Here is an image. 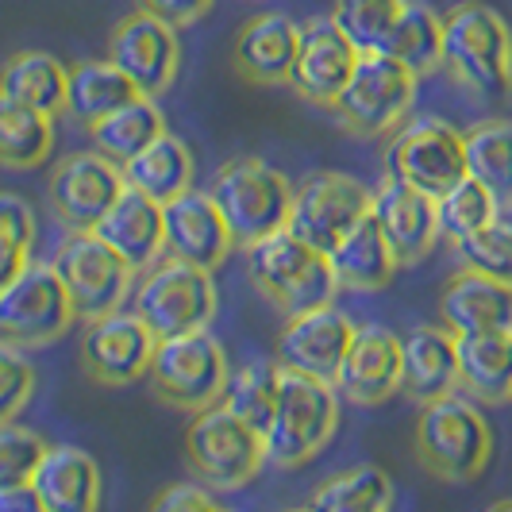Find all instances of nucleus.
Wrapping results in <instances>:
<instances>
[{"instance_id":"nucleus-10","label":"nucleus","mask_w":512,"mask_h":512,"mask_svg":"<svg viewBox=\"0 0 512 512\" xmlns=\"http://www.w3.org/2000/svg\"><path fill=\"white\" fill-rule=\"evenodd\" d=\"M77 324V308L51 262H27L0 289V339L20 347H47Z\"/></svg>"},{"instance_id":"nucleus-16","label":"nucleus","mask_w":512,"mask_h":512,"mask_svg":"<svg viewBox=\"0 0 512 512\" xmlns=\"http://www.w3.org/2000/svg\"><path fill=\"white\" fill-rule=\"evenodd\" d=\"M108 58L135 81L143 97H162L181 74V39L178 27L166 24L147 8L124 16L108 35Z\"/></svg>"},{"instance_id":"nucleus-26","label":"nucleus","mask_w":512,"mask_h":512,"mask_svg":"<svg viewBox=\"0 0 512 512\" xmlns=\"http://www.w3.org/2000/svg\"><path fill=\"white\" fill-rule=\"evenodd\" d=\"M43 512H93L101 505V466L74 443H51L31 474Z\"/></svg>"},{"instance_id":"nucleus-18","label":"nucleus","mask_w":512,"mask_h":512,"mask_svg":"<svg viewBox=\"0 0 512 512\" xmlns=\"http://www.w3.org/2000/svg\"><path fill=\"white\" fill-rule=\"evenodd\" d=\"M355 328L359 324L343 308H335V301L293 312V316H285V328L274 339V359L282 370H301L312 378L335 382L339 362L355 339Z\"/></svg>"},{"instance_id":"nucleus-30","label":"nucleus","mask_w":512,"mask_h":512,"mask_svg":"<svg viewBox=\"0 0 512 512\" xmlns=\"http://www.w3.org/2000/svg\"><path fill=\"white\" fill-rule=\"evenodd\" d=\"M139 97L135 81H131L112 58H85L70 66V85H66V112L77 124H93L108 112H116L120 104Z\"/></svg>"},{"instance_id":"nucleus-15","label":"nucleus","mask_w":512,"mask_h":512,"mask_svg":"<svg viewBox=\"0 0 512 512\" xmlns=\"http://www.w3.org/2000/svg\"><path fill=\"white\" fill-rule=\"evenodd\" d=\"M124 166L97 147L58 158L51 174V212L66 231H93L112 201L124 193Z\"/></svg>"},{"instance_id":"nucleus-47","label":"nucleus","mask_w":512,"mask_h":512,"mask_svg":"<svg viewBox=\"0 0 512 512\" xmlns=\"http://www.w3.org/2000/svg\"><path fill=\"white\" fill-rule=\"evenodd\" d=\"M505 509H512V501H497V505H493V512H505Z\"/></svg>"},{"instance_id":"nucleus-27","label":"nucleus","mask_w":512,"mask_h":512,"mask_svg":"<svg viewBox=\"0 0 512 512\" xmlns=\"http://www.w3.org/2000/svg\"><path fill=\"white\" fill-rule=\"evenodd\" d=\"M328 262H332L339 289L347 293H378L397 274V258L370 212L328 251Z\"/></svg>"},{"instance_id":"nucleus-41","label":"nucleus","mask_w":512,"mask_h":512,"mask_svg":"<svg viewBox=\"0 0 512 512\" xmlns=\"http://www.w3.org/2000/svg\"><path fill=\"white\" fill-rule=\"evenodd\" d=\"M455 255L470 270L512 282V224H501V216H497L486 228L462 235V239H455Z\"/></svg>"},{"instance_id":"nucleus-32","label":"nucleus","mask_w":512,"mask_h":512,"mask_svg":"<svg viewBox=\"0 0 512 512\" xmlns=\"http://www.w3.org/2000/svg\"><path fill=\"white\" fill-rule=\"evenodd\" d=\"M66 85H70V66H62L47 51L12 54L0 70V93L31 104L47 116L66 112Z\"/></svg>"},{"instance_id":"nucleus-36","label":"nucleus","mask_w":512,"mask_h":512,"mask_svg":"<svg viewBox=\"0 0 512 512\" xmlns=\"http://www.w3.org/2000/svg\"><path fill=\"white\" fill-rule=\"evenodd\" d=\"M308 505L320 512H385L393 505V482L382 466L362 462L324 478Z\"/></svg>"},{"instance_id":"nucleus-25","label":"nucleus","mask_w":512,"mask_h":512,"mask_svg":"<svg viewBox=\"0 0 512 512\" xmlns=\"http://www.w3.org/2000/svg\"><path fill=\"white\" fill-rule=\"evenodd\" d=\"M459 389V335L443 328H416L401 335V393L428 405Z\"/></svg>"},{"instance_id":"nucleus-1","label":"nucleus","mask_w":512,"mask_h":512,"mask_svg":"<svg viewBox=\"0 0 512 512\" xmlns=\"http://www.w3.org/2000/svg\"><path fill=\"white\" fill-rule=\"evenodd\" d=\"M443 70L474 101L512 97V31L497 8L462 0L443 12Z\"/></svg>"},{"instance_id":"nucleus-24","label":"nucleus","mask_w":512,"mask_h":512,"mask_svg":"<svg viewBox=\"0 0 512 512\" xmlns=\"http://www.w3.org/2000/svg\"><path fill=\"white\" fill-rule=\"evenodd\" d=\"M297 39H301V24H293L282 12H258L239 27L231 47V66L251 85H289Z\"/></svg>"},{"instance_id":"nucleus-2","label":"nucleus","mask_w":512,"mask_h":512,"mask_svg":"<svg viewBox=\"0 0 512 512\" xmlns=\"http://www.w3.org/2000/svg\"><path fill=\"white\" fill-rule=\"evenodd\" d=\"M412 451L428 478L447 486H466L486 474L493 459V428L478 401L466 393H447L420 405L412 428Z\"/></svg>"},{"instance_id":"nucleus-44","label":"nucleus","mask_w":512,"mask_h":512,"mask_svg":"<svg viewBox=\"0 0 512 512\" xmlns=\"http://www.w3.org/2000/svg\"><path fill=\"white\" fill-rule=\"evenodd\" d=\"M154 512H216V489L201 486V482H178L166 486L151 501Z\"/></svg>"},{"instance_id":"nucleus-38","label":"nucleus","mask_w":512,"mask_h":512,"mask_svg":"<svg viewBox=\"0 0 512 512\" xmlns=\"http://www.w3.org/2000/svg\"><path fill=\"white\" fill-rule=\"evenodd\" d=\"M436 212H439V235H447L451 243L470 235V231L486 228L501 216V201L489 193L478 178H459L451 189H443L436 197Z\"/></svg>"},{"instance_id":"nucleus-33","label":"nucleus","mask_w":512,"mask_h":512,"mask_svg":"<svg viewBox=\"0 0 512 512\" xmlns=\"http://www.w3.org/2000/svg\"><path fill=\"white\" fill-rule=\"evenodd\" d=\"M166 131V116L162 108L154 104V97H135V101L120 104L116 112H108L101 120L89 124V143L101 154H108L112 162H128L143 147H151L154 139Z\"/></svg>"},{"instance_id":"nucleus-9","label":"nucleus","mask_w":512,"mask_h":512,"mask_svg":"<svg viewBox=\"0 0 512 512\" xmlns=\"http://www.w3.org/2000/svg\"><path fill=\"white\" fill-rule=\"evenodd\" d=\"M212 201L224 212L231 235L239 247L255 243L262 235L289 224L293 185L282 170H274L266 158L235 154L212 174Z\"/></svg>"},{"instance_id":"nucleus-23","label":"nucleus","mask_w":512,"mask_h":512,"mask_svg":"<svg viewBox=\"0 0 512 512\" xmlns=\"http://www.w3.org/2000/svg\"><path fill=\"white\" fill-rule=\"evenodd\" d=\"M439 316L455 335L512 332V282L462 266L439 293Z\"/></svg>"},{"instance_id":"nucleus-34","label":"nucleus","mask_w":512,"mask_h":512,"mask_svg":"<svg viewBox=\"0 0 512 512\" xmlns=\"http://www.w3.org/2000/svg\"><path fill=\"white\" fill-rule=\"evenodd\" d=\"M382 54L405 62L416 77L443 70V16L424 0H405L393 31L385 35Z\"/></svg>"},{"instance_id":"nucleus-28","label":"nucleus","mask_w":512,"mask_h":512,"mask_svg":"<svg viewBox=\"0 0 512 512\" xmlns=\"http://www.w3.org/2000/svg\"><path fill=\"white\" fill-rule=\"evenodd\" d=\"M459 389L478 405L512 401V332L459 335Z\"/></svg>"},{"instance_id":"nucleus-19","label":"nucleus","mask_w":512,"mask_h":512,"mask_svg":"<svg viewBox=\"0 0 512 512\" xmlns=\"http://www.w3.org/2000/svg\"><path fill=\"white\" fill-rule=\"evenodd\" d=\"M359 54L362 51L335 27L332 16L305 20L297 39V58L289 70V89L316 108H332L343 85L355 74Z\"/></svg>"},{"instance_id":"nucleus-46","label":"nucleus","mask_w":512,"mask_h":512,"mask_svg":"<svg viewBox=\"0 0 512 512\" xmlns=\"http://www.w3.org/2000/svg\"><path fill=\"white\" fill-rule=\"evenodd\" d=\"M0 512H43V501L31 482H4L0 486Z\"/></svg>"},{"instance_id":"nucleus-31","label":"nucleus","mask_w":512,"mask_h":512,"mask_svg":"<svg viewBox=\"0 0 512 512\" xmlns=\"http://www.w3.org/2000/svg\"><path fill=\"white\" fill-rule=\"evenodd\" d=\"M54 151V116L0 93V166L39 170Z\"/></svg>"},{"instance_id":"nucleus-42","label":"nucleus","mask_w":512,"mask_h":512,"mask_svg":"<svg viewBox=\"0 0 512 512\" xmlns=\"http://www.w3.org/2000/svg\"><path fill=\"white\" fill-rule=\"evenodd\" d=\"M35 362L27 359V347L0 339V424L20 420L35 397Z\"/></svg>"},{"instance_id":"nucleus-14","label":"nucleus","mask_w":512,"mask_h":512,"mask_svg":"<svg viewBox=\"0 0 512 512\" xmlns=\"http://www.w3.org/2000/svg\"><path fill=\"white\" fill-rule=\"evenodd\" d=\"M158 335L135 312H104L97 320H85L81 332V370L101 389H124L147 378Z\"/></svg>"},{"instance_id":"nucleus-37","label":"nucleus","mask_w":512,"mask_h":512,"mask_svg":"<svg viewBox=\"0 0 512 512\" xmlns=\"http://www.w3.org/2000/svg\"><path fill=\"white\" fill-rule=\"evenodd\" d=\"M278 393H282V366H278V359H258L247 362L239 374H231L220 405L266 436L270 416L278 409Z\"/></svg>"},{"instance_id":"nucleus-3","label":"nucleus","mask_w":512,"mask_h":512,"mask_svg":"<svg viewBox=\"0 0 512 512\" xmlns=\"http://www.w3.org/2000/svg\"><path fill=\"white\" fill-rule=\"evenodd\" d=\"M243 251H247L251 285L266 297V305H274L285 316L328 305L339 293L328 255L308 247L305 239H297L289 228L270 231L255 243H247Z\"/></svg>"},{"instance_id":"nucleus-40","label":"nucleus","mask_w":512,"mask_h":512,"mask_svg":"<svg viewBox=\"0 0 512 512\" xmlns=\"http://www.w3.org/2000/svg\"><path fill=\"white\" fill-rule=\"evenodd\" d=\"M35 235H39V224L31 205L20 193H0V289L31 262Z\"/></svg>"},{"instance_id":"nucleus-39","label":"nucleus","mask_w":512,"mask_h":512,"mask_svg":"<svg viewBox=\"0 0 512 512\" xmlns=\"http://www.w3.org/2000/svg\"><path fill=\"white\" fill-rule=\"evenodd\" d=\"M405 0H335V27L359 47V51H382L385 35L393 31Z\"/></svg>"},{"instance_id":"nucleus-6","label":"nucleus","mask_w":512,"mask_h":512,"mask_svg":"<svg viewBox=\"0 0 512 512\" xmlns=\"http://www.w3.org/2000/svg\"><path fill=\"white\" fill-rule=\"evenodd\" d=\"M228 355H224V343L208 328L185 335H170V339H158L151 355V370H147V382L151 393L178 412H201L212 409L224 401V389H228Z\"/></svg>"},{"instance_id":"nucleus-7","label":"nucleus","mask_w":512,"mask_h":512,"mask_svg":"<svg viewBox=\"0 0 512 512\" xmlns=\"http://www.w3.org/2000/svg\"><path fill=\"white\" fill-rule=\"evenodd\" d=\"M185 462L201 486L216 493L251 486L266 466V436L224 405L193 412L185 428Z\"/></svg>"},{"instance_id":"nucleus-8","label":"nucleus","mask_w":512,"mask_h":512,"mask_svg":"<svg viewBox=\"0 0 512 512\" xmlns=\"http://www.w3.org/2000/svg\"><path fill=\"white\" fill-rule=\"evenodd\" d=\"M416 85L420 77L405 62L382 51H362L355 74L332 104L335 120L339 128L359 139H389L409 120L412 104H416Z\"/></svg>"},{"instance_id":"nucleus-4","label":"nucleus","mask_w":512,"mask_h":512,"mask_svg":"<svg viewBox=\"0 0 512 512\" xmlns=\"http://www.w3.org/2000/svg\"><path fill=\"white\" fill-rule=\"evenodd\" d=\"M339 389L328 378L301 370H282L278 409L266 428V462L278 470H297L312 462L339 432Z\"/></svg>"},{"instance_id":"nucleus-12","label":"nucleus","mask_w":512,"mask_h":512,"mask_svg":"<svg viewBox=\"0 0 512 512\" xmlns=\"http://www.w3.org/2000/svg\"><path fill=\"white\" fill-rule=\"evenodd\" d=\"M385 174L409 181L416 189L439 197L459 178H466V147L462 131L439 116L405 120L389 135L385 147Z\"/></svg>"},{"instance_id":"nucleus-35","label":"nucleus","mask_w":512,"mask_h":512,"mask_svg":"<svg viewBox=\"0 0 512 512\" xmlns=\"http://www.w3.org/2000/svg\"><path fill=\"white\" fill-rule=\"evenodd\" d=\"M466 147V174L478 178L489 193L512 208V120H482L462 131Z\"/></svg>"},{"instance_id":"nucleus-13","label":"nucleus","mask_w":512,"mask_h":512,"mask_svg":"<svg viewBox=\"0 0 512 512\" xmlns=\"http://www.w3.org/2000/svg\"><path fill=\"white\" fill-rule=\"evenodd\" d=\"M366 212H370V189L359 178L339 170H316L293 189L285 228L297 239H305L308 247L328 255Z\"/></svg>"},{"instance_id":"nucleus-43","label":"nucleus","mask_w":512,"mask_h":512,"mask_svg":"<svg viewBox=\"0 0 512 512\" xmlns=\"http://www.w3.org/2000/svg\"><path fill=\"white\" fill-rule=\"evenodd\" d=\"M51 443L39 436L35 428H24L16 420L0 424V486L4 482H31L35 466L43 459Z\"/></svg>"},{"instance_id":"nucleus-21","label":"nucleus","mask_w":512,"mask_h":512,"mask_svg":"<svg viewBox=\"0 0 512 512\" xmlns=\"http://www.w3.org/2000/svg\"><path fill=\"white\" fill-rule=\"evenodd\" d=\"M162 212H166V255L181 258V262H193V266L216 274L239 247L224 212L212 201V193L185 189L181 197L166 201Z\"/></svg>"},{"instance_id":"nucleus-29","label":"nucleus","mask_w":512,"mask_h":512,"mask_svg":"<svg viewBox=\"0 0 512 512\" xmlns=\"http://www.w3.org/2000/svg\"><path fill=\"white\" fill-rule=\"evenodd\" d=\"M193 170L197 166H193L189 143L174 131H162L151 147H143L135 158L124 162V181L135 185L139 193L154 197L158 205H166V201L181 197L185 189H193Z\"/></svg>"},{"instance_id":"nucleus-11","label":"nucleus","mask_w":512,"mask_h":512,"mask_svg":"<svg viewBox=\"0 0 512 512\" xmlns=\"http://www.w3.org/2000/svg\"><path fill=\"white\" fill-rule=\"evenodd\" d=\"M51 266L58 270V278L74 301L77 320H97L104 312H116V308H124V301H131L135 270L97 231H70L58 243Z\"/></svg>"},{"instance_id":"nucleus-22","label":"nucleus","mask_w":512,"mask_h":512,"mask_svg":"<svg viewBox=\"0 0 512 512\" xmlns=\"http://www.w3.org/2000/svg\"><path fill=\"white\" fill-rule=\"evenodd\" d=\"M93 231L112 251H120V258L135 274L151 270L154 262L166 255V212L135 185H124V193L112 201V208L104 212Z\"/></svg>"},{"instance_id":"nucleus-5","label":"nucleus","mask_w":512,"mask_h":512,"mask_svg":"<svg viewBox=\"0 0 512 512\" xmlns=\"http://www.w3.org/2000/svg\"><path fill=\"white\" fill-rule=\"evenodd\" d=\"M216 308H220V293H216L212 270H201L174 255L158 258L131 289V312L158 339L212 328Z\"/></svg>"},{"instance_id":"nucleus-20","label":"nucleus","mask_w":512,"mask_h":512,"mask_svg":"<svg viewBox=\"0 0 512 512\" xmlns=\"http://www.w3.org/2000/svg\"><path fill=\"white\" fill-rule=\"evenodd\" d=\"M335 389L343 401L370 409L401 389V335L382 324H362L339 362Z\"/></svg>"},{"instance_id":"nucleus-45","label":"nucleus","mask_w":512,"mask_h":512,"mask_svg":"<svg viewBox=\"0 0 512 512\" xmlns=\"http://www.w3.org/2000/svg\"><path fill=\"white\" fill-rule=\"evenodd\" d=\"M216 0H139V8H147L154 16H162L174 27H193L197 20H205Z\"/></svg>"},{"instance_id":"nucleus-17","label":"nucleus","mask_w":512,"mask_h":512,"mask_svg":"<svg viewBox=\"0 0 512 512\" xmlns=\"http://www.w3.org/2000/svg\"><path fill=\"white\" fill-rule=\"evenodd\" d=\"M370 216L378 220L389 251L397 258V270L420 266L439 243L436 197L416 189L409 181L385 174L378 189H370Z\"/></svg>"}]
</instances>
